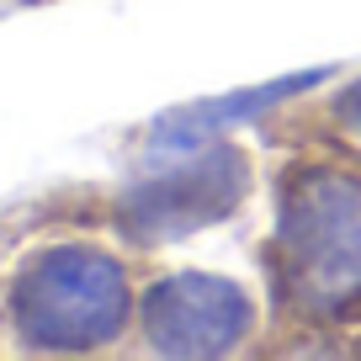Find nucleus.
Instances as JSON below:
<instances>
[{
    "label": "nucleus",
    "instance_id": "f03ea898",
    "mask_svg": "<svg viewBox=\"0 0 361 361\" xmlns=\"http://www.w3.org/2000/svg\"><path fill=\"white\" fill-rule=\"evenodd\" d=\"M128 319L123 266L102 250H48L16 282V324L32 345L85 350L102 345Z\"/></svg>",
    "mask_w": 361,
    "mask_h": 361
},
{
    "label": "nucleus",
    "instance_id": "39448f33",
    "mask_svg": "<svg viewBox=\"0 0 361 361\" xmlns=\"http://www.w3.org/2000/svg\"><path fill=\"white\" fill-rule=\"evenodd\" d=\"M308 80H314V75H293V80H276V85H266V90H239V96L213 102V106H202V112H192V117H176V128H159V144H202L207 128H224L228 117H255L260 106L293 96V90L308 85Z\"/></svg>",
    "mask_w": 361,
    "mask_h": 361
},
{
    "label": "nucleus",
    "instance_id": "f257e3e1",
    "mask_svg": "<svg viewBox=\"0 0 361 361\" xmlns=\"http://www.w3.org/2000/svg\"><path fill=\"white\" fill-rule=\"evenodd\" d=\"M287 293L324 319L361 314V176L303 170L282 202Z\"/></svg>",
    "mask_w": 361,
    "mask_h": 361
},
{
    "label": "nucleus",
    "instance_id": "423d86ee",
    "mask_svg": "<svg viewBox=\"0 0 361 361\" xmlns=\"http://www.w3.org/2000/svg\"><path fill=\"white\" fill-rule=\"evenodd\" d=\"M335 117H340L345 128H356V133H361V80H356V85H350L345 96L335 102Z\"/></svg>",
    "mask_w": 361,
    "mask_h": 361
},
{
    "label": "nucleus",
    "instance_id": "7ed1b4c3",
    "mask_svg": "<svg viewBox=\"0 0 361 361\" xmlns=\"http://www.w3.org/2000/svg\"><path fill=\"white\" fill-rule=\"evenodd\" d=\"M245 186H250L245 159H239L234 149H213V154L192 159V165H176V170H165V176L144 180L123 202V224H128V234H138V239L192 234V228L234 213Z\"/></svg>",
    "mask_w": 361,
    "mask_h": 361
},
{
    "label": "nucleus",
    "instance_id": "20e7f679",
    "mask_svg": "<svg viewBox=\"0 0 361 361\" xmlns=\"http://www.w3.org/2000/svg\"><path fill=\"white\" fill-rule=\"evenodd\" d=\"M144 324L149 340L170 356H224L250 329V298L224 276L180 271L149 287Z\"/></svg>",
    "mask_w": 361,
    "mask_h": 361
}]
</instances>
